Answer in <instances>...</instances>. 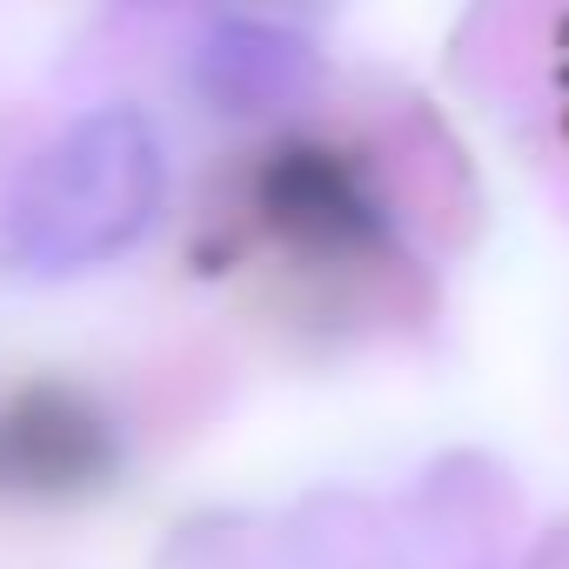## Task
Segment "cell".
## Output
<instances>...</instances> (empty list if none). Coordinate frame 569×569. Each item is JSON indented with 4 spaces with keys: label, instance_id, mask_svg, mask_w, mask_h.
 <instances>
[{
    "label": "cell",
    "instance_id": "6da1fadb",
    "mask_svg": "<svg viewBox=\"0 0 569 569\" xmlns=\"http://www.w3.org/2000/svg\"><path fill=\"white\" fill-rule=\"evenodd\" d=\"M168 201V148L141 108L74 114L0 194V268L68 281L128 254Z\"/></svg>",
    "mask_w": 569,
    "mask_h": 569
},
{
    "label": "cell",
    "instance_id": "3957f363",
    "mask_svg": "<svg viewBox=\"0 0 569 569\" xmlns=\"http://www.w3.org/2000/svg\"><path fill=\"white\" fill-rule=\"evenodd\" d=\"M322 61L302 34L274 28V21H221L201 48H194V94L214 114H274L296 108L316 88Z\"/></svg>",
    "mask_w": 569,
    "mask_h": 569
},
{
    "label": "cell",
    "instance_id": "7a4b0ae2",
    "mask_svg": "<svg viewBox=\"0 0 569 569\" xmlns=\"http://www.w3.org/2000/svg\"><path fill=\"white\" fill-rule=\"evenodd\" d=\"M114 469V429L101 409L61 382L21 389L0 409V489L14 496H81Z\"/></svg>",
    "mask_w": 569,
    "mask_h": 569
}]
</instances>
